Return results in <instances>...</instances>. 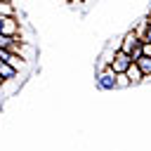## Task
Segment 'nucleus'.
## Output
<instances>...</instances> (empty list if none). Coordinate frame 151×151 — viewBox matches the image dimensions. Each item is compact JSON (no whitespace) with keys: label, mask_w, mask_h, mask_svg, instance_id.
<instances>
[{"label":"nucleus","mask_w":151,"mask_h":151,"mask_svg":"<svg viewBox=\"0 0 151 151\" xmlns=\"http://www.w3.org/2000/svg\"><path fill=\"white\" fill-rule=\"evenodd\" d=\"M2 33L9 38H19V21L17 17H5L2 19Z\"/></svg>","instance_id":"nucleus-4"},{"label":"nucleus","mask_w":151,"mask_h":151,"mask_svg":"<svg viewBox=\"0 0 151 151\" xmlns=\"http://www.w3.org/2000/svg\"><path fill=\"white\" fill-rule=\"evenodd\" d=\"M64 2H71V0H64Z\"/></svg>","instance_id":"nucleus-16"},{"label":"nucleus","mask_w":151,"mask_h":151,"mask_svg":"<svg viewBox=\"0 0 151 151\" xmlns=\"http://www.w3.org/2000/svg\"><path fill=\"white\" fill-rule=\"evenodd\" d=\"M146 28H149V24H146V17H144V19H139V21H137V24L132 26V31H134V35H137V38H139L142 42H144V35H146Z\"/></svg>","instance_id":"nucleus-7"},{"label":"nucleus","mask_w":151,"mask_h":151,"mask_svg":"<svg viewBox=\"0 0 151 151\" xmlns=\"http://www.w3.org/2000/svg\"><path fill=\"white\" fill-rule=\"evenodd\" d=\"M144 42H151V26L146 28V35H144Z\"/></svg>","instance_id":"nucleus-14"},{"label":"nucleus","mask_w":151,"mask_h":151,"mask_svg":"<svg viewBox=\"0 0 151 151\" xmlns=\"http://www.w3.org/2000/svg\"><path fill=\"white\" fill-rule=\"evenodd\" d=\"M21 59H24V57H19V54H9V59H7V64H9L12 68H17V71H19V68L24 66V61H21Z\"/></svg>","instance_id":"nucleus-10"},{"label":"nucleus","mask_w":151,"mask_h":151,"mask_svg":"<svg viewBox=\"0 0 151 151\" xmlns=\"http://www.w3.org/2000/svg\"><path fill=\"white\" fill-rule=\"evenodd\" d=\"M17 14V9L12 7V2L9 0H0V17H14Z\"/></svg>","instance_id":"nucleus-8"},{"label":"nucleus","mask_w":151,"mask_h":151,"mask_svg":"<svg viewBox=\"0 0 151 151\" xmlns=\"http://www.w3.org/2000/svg\"><path fill=\"white\" fill-rule=\"evenodd\" d=\"M139 57H142V42H139V45H137V47L130 52V59H132V61H137Z\"/></svg>","instance_id":"nucleus-12"},{"label":"nucleus","mask_w":151,"mask_h":151,"mask_svg":"<svg viewBox=\"0 0 151 151\" xmlns=\"http://www.w3.org/2000/svg\"><path fill=\"white\" fill-rule=\"evenodd\" d=\"M139 42H142V40H139V38L134 35V31L130 28V31H127V33L120 38V45H118V50H120V52H125V54H130V52H132V50H134Z\"/></svg>","instance_id":"nucleus-3"},{"label":"nucleus","mask_w":151,"mask_h":151,"mask_svg":"<svg viewBox=\"0 0 151 151\" xmlns=\"http://www.w3.org/2000/svg\"><path fill=\"white\" fill-rule=\"evenodd\" d=\"M142 54L144 57H151V42H142Z\"/></svg>","instance_id":"nucleus-13"},{"label":"nucleus","mask_w":151,"mask_h":151,"mask_svg":"<svg viewBox=\"0 0 151 151\" xmlns=\"http://www.w3.org/2000/svg\"><path fill=\"white\" fill-rule=\"evenodd\" d=\"M130 64H132L130 54H125V52L116 50V52H113V57H111V61H109V68H111V71H113V73L118 76V73H125Z\"/></svg>","instance_id":"nucleus-2"},{"label":"nucleus","mask_w":151,"mask_h":151,"mask_svg":"<svg viewBox=\"0 0 151 151\" xmlns=\"http://www.w3.org/2000/svg\"><path fill=\"white\" fill-rule=\"evenodd\" d=\"M120 87H130V80H127L125 73H118L116 76V90H120Z\"/></svg>","instance_id":"nucleus-11"},{"label":"nucleus","mask_w":151,"mask_h":151,"mask_svg":"<svg viewBox=\"0 0 151 151\" xmlns=\"http://www.w3.org/2000/svg\"><path fill=\"white\" fill-rule=\"evenodd\" d=\"M134 64L139 66V71H142V76H144V78H151V57H144V54H142Z\"/></svg>","instance_id":"nucleus-6"},{"label":"nucleus","mask_w":151,"mask_h":151,"mask_svg":"<svg viewBox=\"0 0 151 151\" xmlns=\"http://www.w3.org/2000/svg\"><path fill=\"white\" fill-rule=\"evenodd\" d=\"M17 40H19V38H9V35L0 33V50H9V52H12V47H14Z\"/></svg>","instance_id":"nucleus-9"},{"label":"nucleus","mask_w":151,"mask_h":151,"mask_svg":"<svg viewBox=\"0 0 151 151\" xmlns=\"http://www.w3.org/2000/svg\"><path fill=\"white\" fill-rule=\"evenodd\" d=\"M125 76H127V80H130V85H139L142 80H144V76H142V71H139V66L132 61L130 66H127V71H125Z\"/></svg>","instance_id":"nucleus-5"},{"label":"nucleus","mask_w":151,"mask_h":151,"mask_svg":"<svg viewBox=\"0 0 151 151\" xmlns=\"http://www.w3.org/2000/svg\"><path fill=\"white\" fill-rule=\"evenodd\" d=\"M146 24L151 26V9H149V14H146Z\"/></svg>","instance_id":"nucleus-15"},{"label":"nucleus","mask_w":151,"mask_h":151,"mask_svg":"<svg viewBox=\"0 0 151 151\" xmlns=\"http://www.w3.org/2000/svg\"><path fill=\"white\" fill-rule=\"evenodd\" d=\"M94 85H97L101 92L116 90V73H113L109 66H99L97 73H94Z\"/></svg>","instance_id":"nucleus-1"}]
</instances>
